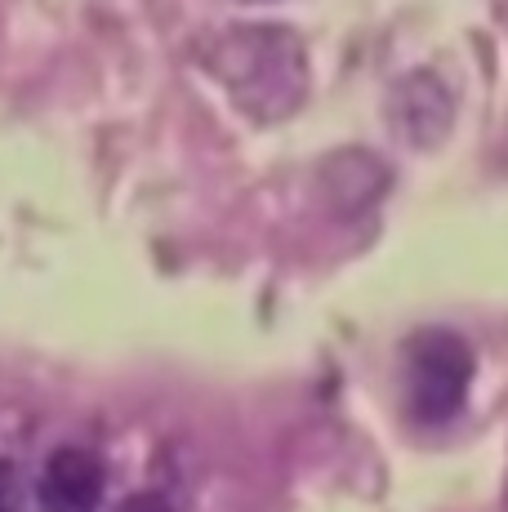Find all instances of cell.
<instances>
[{
	"label": "cell",
	"mask_w": 508,
	"mask_h": 512,
	"mask_svg": "<svg viewBox=\"0 0 508 512\" xmlns=\"http://www.w3.org/2000/svg\"><path fill=\"white\" fill-rule=\"evenodd\" d=\"M473 352L451 330H419L406 343V406L415 419L442 423L468 397Z\"/></svg>",
	"instance_id": "cell-2"
},
{
	"label": "cell",
	"mask_w": 508,
	"mask_h": 512,
	"mask_svg": "<svg viewBox=\"0 0 508 512\" xmlns=\"http://www.w3.org/2000/svg\"><path fill=\"white\" fill-rule=\"evenodd\" d=\"M103 459L90 446H58L41 468V512H99L103 504Z\"/></svg>",
	"instance_id": "cell-3"
},
{
	"label": "cell",
	"mask_w": 508,
	"mask_h": 512,
	"mask_svg": "<svg viewBox=\"0 0 508 512\" xmlns=\"http://www.w3.org/2000/svg\"><path fill=\"white\" fill-rule=\"evenodd\" d=\"M201 63L254 121H277V116L295 112L308 94L304 41L277 23H241L210 36V45L201 49Z\"/></svg>",
	"instance_id": "cell-1"
},
{
	"label": "cell",
	"mask_w": 508,
	"mask_h": 512,
	"mask_svg": "<svg viewBox=\"0 0 508 512\" xmlns=\"http://www.w3.org/2000/svg\"><path fill=\"white\" fill-rule=\"evenodd\" d=\"M116 512H174L170 504H165L161 495H130L116 504Z\"/></svg>",
	"instance_id": "cell-4"
}]
</instances>
